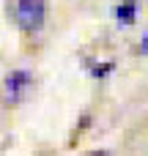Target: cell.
<instances>
[{"label": "cell", "instance_id": "7a4b0ae2", "mask_svg": "<svg viewBox=\"0 0 148 156\" xmlns=\"http://www.w3.org/2000/svg\"><path fill=\"white\" fill-rule=\"evenodd\" d=\"M33 71L27 66H16L11 69L5 77H3V85H0V96H3V104L8 107H16L27 99V93L33 90Z\"/></svg>", "mask_w": 148, "mask_h": 156}, {"label": "cell", "instance_id": "277c9868", "mask_svg": "<svg viewBox=\"0 0 148 156\" xmlns=\"http://www.w3.org/2000/svg\"><path fill=\"white\" fill-rule=\"evenodd\" d=\"M140 52H148V33L143 36V41H140Z\"/></svg>", "mask_w": 148, "mask_h": 156}, {"label": "cell", "instance_id": "3957f363", "mask_svg": "<svg viewBox=\"0 0 148 156\" xmlns=\"http://www.w3.org/2000/svg\"><path fill=\"white\" fill-rule=\"evenodd\" d=\"M137 14H140V3L137 0H118L113 5V19L121 25V27H129L137 22Z\"/></svg>", "mask_w": 148, "mask_h": 156}, {"label": "cell", "instance_id": "6da1fadb", "mask_svg": "<svg viewBox=\"0 0 148 156\" xmlns=\"http://www.w3.org/2000/svg\"><path fill=\"white\" fill-rule=\"evenodd\" d=\"M5 11L11 22L27 36L38 33L47 25V0H8Z\"/></svg>", "mask_w": 148, "mask_h": 156}]
</instances>
